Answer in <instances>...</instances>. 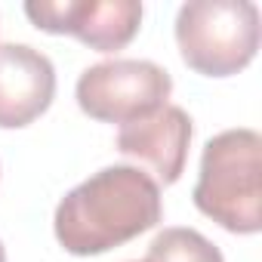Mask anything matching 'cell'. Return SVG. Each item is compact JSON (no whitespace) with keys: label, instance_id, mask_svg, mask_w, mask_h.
Wrapping results in <instances>:
<instances>
[{"label":"cell","instance_id":"obj_1","mask_svg":"<svg viewBox=\"0 0 262 262\" xmlns=\"http://www.w3.org/2000/svg\"><path fill=\"white\" fill-rule=\"evenodd\" d=\"M164 219L161 185L139 167H105L71 188L53 216L56 241L71 256H102Z\"/></svg>","mask_w":262,"mask_h":262},{"label":"cell","instance_id":"obj_2","mask_svg":"<svg viewBox=\"0 0 262 262\" xmlns=\"http://www.w3.org/2000/svg\"><path fill=\"white\" fill-rule=\"evenodd\" d=\"M194 207L231 234L262 231V136L237 126L213 136L201 155Z\"/></svg>","mask_w":262,"mask_h":262},{"label":"cell","instance_id":"obj_3","mask_svg":"<svg viewBox=\"0 0 262 262\" xmlns=\"http://www.w3.org/2000/svg\"><path fill=\"white\" fill-rule=\"evenodd\" d=\"M259 28L250 0H188L176 13L179 56L204 77H231L256 59Z\"/></svg>","mask_w":262,"mask_h":262},{"label":"cell","instance_id":"obj_4","mask_svg":"<svg viewBox=\"0 0 262 262\" xmlns=\"http://www.w3.org/2000/svg\"><path fill=\"white\" fill-rule=\"evenodd\" d=\"M173 77L148 59H108L77 77V105L102 123H133L170 105Z\"/></svg>","mask_w":262,"mask_h":262},{"label":"cell","instance_id":"obj_5","mask_svg":"<svg viewBox=\"0 0 262 262\" xmlns=\"http://www.w3.org/2000/svg\"><path fill=\"white\" fill-rule=\"evenodd\" d=\"M25 16L47 34H71L96 53H117L139 34V0H28Z\"/></svg>","mask_w":262,"mask_h":262},{"label":"cell","instance_id":"obj_6","mask_svg":"<svg viewBox=\"0 0 262 262\" xmlns=\"http://www.w3.org/2000/svg\"><path fill=\"white\" fill-rule=\"evenodd\" d=\"M56 99V68L50 56L28 43L0 47V129L34 123Z\"/></svg>","mask_w":262,"mask_h":262},{"label":"cell","instance_id":"obj_7","mask_svg":"<svg viewBox=\"0 0 262 262\" xmlns=\"http://www.w3.org/2000/svg\"><path fill=\"white\" fill-rule=\"evenodd\" d=\"M191 117L179 105H164L155 114L120 126L117 151L151 167L158 185H173L185 173L191 145Z\"/></svg>","mask_w":262,"mask_h":262},{"label":"cell","instance_id":"obj_8","mask_svg":"<svg viewBox=\"0 0 262 262\" xmlns=\"http://www.w3.org/2000/svg\"><path fill=\"white\" fill-rule=\"evenodd\" d=\"M148 262H225L219 247L194 228H164L148 247Z\"/></svg>","mask_w":262,"mask_h":262},{"label":"cell","instance_id":"obj_9","mask_svg":"<svg viewBox=\"0 0 262 262\" xmlns=\"http://www.w3.org/2000/svg\"><path fill=\"white\" fill-rule=\"evenodd\" d=\"M0 262H7V247H4V241H0Z\"/></svg>","mask_w":262,"mask_h":262},{"label":"cell","instance_id":"obj_10","mask_svg":"<svg viewBox=\"0 0 262 262\" xmlns=\"http://www.w3.org/2000/svg\"><path fill=\"white\" fill-rule=\"evenodd\" d=\"M142 262H148V259H142Z\"/></svg>","mask_w":262,"mask_h":262}]
</instances>
